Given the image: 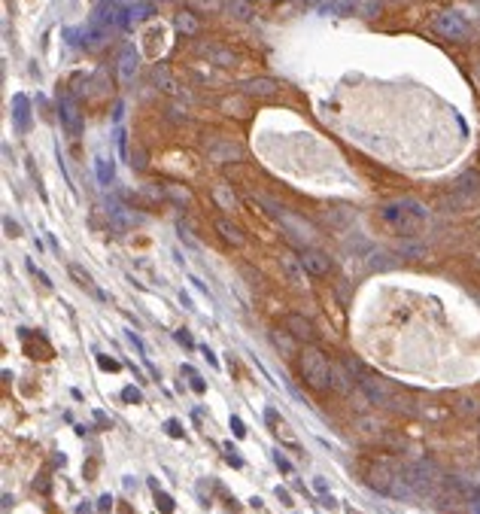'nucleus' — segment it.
Listing matches in <instances>:
<instances>
[{
  "instance_id": "20e7f679",
  "label": "nucleus",
  "mask_w": 480,
  "mask_h": 514,
  "mask_svg": "<svg viewBox=\"0 0 480 514\" xmlns=\"http://www.w3.org/2000/svg\"><path fill=\"white\" fill-rule=\"evenodd\" d=\"M435 31H438V37H441V40H450V43H465V40L471 37L468 22L462 19L459 13H453V10L435 15Z\"/></svg>"
},
{
  "instance_id": "473e14b6",
  "label": "nucleus",
  "mask_w": 480,
  "mask_h": 514,
  "mask_svg": "<svg viewBox=\"0 0 480 514\" xmlns=\"http://www.w3.org/2000/svg\"><path fill=\"white\" fill-rule=\"evenodd\" d=\"M3 225H6V232H10V234H13V238H15V234H19V225H15V222H10V219H6V222H3Z\"/></svg>"
},
{
  "instance_id": "7c9ffc66",
  "label": "nucleus",
  "mask_w": 480,
  "mask_h": 514,
  "mask_svg": "<svg viewBox=\"0 0 480 514\" xmlns=\"http://www.w3.org/2000/svg\"><path fill=\"white\" fill-rule=\"evenodd\" d=\"M119 153L122 158H128V137H125V131H119Z\"/></svg>"
},
{
  "instance_id": "6ab92c4d",
  "label": "nucleus",
  "mask_w": 480,
  "mask_h": 514,
  "mask_svg": "<svg viewBox=\"0 0 480 514\" xmlns=\"http://www.w3.org/2000/svg\"><path fill=\"white\" fill-rule=\"evenodd\" d=\"M13 119H15V128H19V131H28L31 113H28V98H24V95L13 98Z\"/></svg>"
},
{
  "instance_id": "a211bd4d",
  "label": "nucleus",
  "mask_w": 480,
  "mask_h": 514,
  "mask_svg": "<svg viewBox=\"0 0 480 514\" xmlns=\"http://www.w3.org/2000/svg\"><path fill=\"white\" fill-rule=\"evenodd\" d=\"M347 368H350V365H347ZM347 368H343V365H332V390L341 393V395H347L353 386H359V384L347 375Z\"/></svg>"
},
{
  "instance_id": "b1692460",
  "label": "nucleus",
  "mask_w": 480,
  "mask_h": 514,
  "mask_svg": "<svg viewBox=\"0 0 480 514\" xmlns=\"http://www.w3.org/2000/svg\"><path fill=\"white\" fill-rule=\"evenodd\" d=\"M210 61H213L216 67H234V64H238V55H234L231 49L213 46V49H210Z\"/></svg>"
},
{
  "instance_id": "2eb2a0df",
  "label": "nucleus",
  "mask_w": 480,
  "mask_h": 514,
  "mask_svg": "<svg viewBox=\"0 0 480 514\" xmlns=\"http://www.w3.org/2000/svg\"><path fill=\"white\" fill-rule=\"evenodd\" d=\"M280 268H283L286 280H289L292 286L304 283V265H301V259H295V256H289V252H283V256H280Z\"/></svg>"
},
{
  "instance_id": "f257e3e1",
  "label": "nucleus",
  "mask_w": 480,
  "mask_h": 514,
  "mask_svg": "<svg viewBox=\"0 0 480 514\" xmlns=\"http://www.w3.org/2000/svg\"><path fill=\"white\" fill-rule=\"evenodd\" d=\"M298 372L304 377V384L310 390L323 393V390H332V359L325 356L316 344H304L298 353Z\"/></svg>"
},
{
  "instance_id": "f03ea898",
  "label": "nucleus",
  "mask_w": 480,
  "mask_h": 514,
  "mask_svg": "<svg viewBox=\"0 0 480 514\" xmlns=\"http://www.w3.org/2000/svg\"><path fill=\"white\" fill-rule=\"evenodd\" d=\"M350 368H356V384H359V390L365 393V399L371 402V405H389V399L398 390L392 386V381H386L383 375H377V372H371V368H365L362 362H356V359H350L347 362Z\"/></svg>"
},
{
  "instance_id": "ddd939ff",
  "label": "nucleus",
  "mask_w": 480,
  "mask_h": 514,
  "mask_svg": "<svg viewBox=\"0 0 480 514\" xmlns=\"http://www.w3.org/2000/svg\"><path fill=\"white\" fill-rule=\"evenodd\" d=\"M249 95H229V98H222V104H219V109H222L225 116H234V119H247V116L252 113L249 109V100H247Z\"/></svg>"
},
{
  "instance_id": "393cba45",
  "label": "nucleus",
  "mask_w": 480,
  "mask_h": 514,
  "mask_svg": "<svg viewBox=\"0 0 480 514\" xmlns=\"http://www.w3.org/2000/svg\"><path fill=\"white\" fill-rule=\"evenodd\" d=\"M213 198H216L225 210H234V207H238V198H234L231 186H225V183H219V186H213Z\"/></svg>"
},
{
  "instance_id": "5701e85b",
  "label": "nucleus",
  "mask_w": 480,
  "mask_h": 514,
  "mask_svg": "<svg viewBox=\"0 0 480 514\" xmlns=\"http://www.w3.org/2000/svg\"><path fill=\"white\" fill-rule=\"evenodd\" d=\"M176 31L186 33V37H195V33L201 31V22L195 19V13L189 10V13H180V15H176Z\"/></svg>"
},
{
  "instance_id": "4be33fe9",
  "label": "nucleus",
  "mask_w": 480,
  "mask_h": 514,
  "mask_svg": "<svg viewBox=\"0 0 480 514\" xmlns=\"http://www.w3.org/2000/svg\"><path fill=\"white\" fill-rule=\"evenodd\" d=\"M95 174H98V183H100V186H109V183H113V176H116V165L109 162L107 156H98V158H95Z\"/></svg>"
},
{
  "instance_id": "e433bc0d",
  "label": "nucleus",
  "mask_w": 480,
  "mask_h": 514,
  "mask_svg": "<svg viewBox=\"0 0 480 514\" xmlns=\"http://www.w3.org/2000/svg\"><path fill=\"white\" fill-rule=\"evenodd\" d=\"M477 429H480V417H477Z\"/></svg>"
},
{
  "instance_id": "c9c22d12",
  "label": "nucleus",
  "mask_w": 480,
  "mask_h": 514,
  "mask_svg": "<svg viewBox=\"0 0 480 514\" xmlns=\"http://www.w3.org/2000/svg\"><path fill=\"white\" fill-rule=\"evenodd\" d=\"M477 451H480V438H477Z\"/></svg>"
},
{
  "instance_id": "f3484780",
  "label": "nucleus",
  "mask_w": 480,
  "mask_h": 514,
  "mask_svg": "<svg viewBox=\"0 0 480 514\" xmlns=\"http://www.w3.org/2000/svg\"><path fill=\"white\" fill-rule=\"evenodd\" d=\"M225 13L238 22H249V19H256V3H252V0H229V3H225Z\"/></svg>"
},
{
  "instance_id": "dca6fc26",
  "label": "nucleus",
  "mask_w": 480,
  "mask_h": 514,
  "mask_svg": "<svg viewBox=\"0 0 480 514\" xmlns=\"http://www.w3.org/2000/svg\"><path fill=\"white\" fill-rule=\"evenodd\" d=\"M216 232L222 234V241H225V243H231V247H238V250H240V247H247V234H243V232L238 229V225H231L229 219H216Z\"/></svg>"
},
{
  "instance_id": "7ed1b4c3",
  "label": "nucleus",
  "mask_w": 480,
  "mask_h": 514,
  "mask_svg": "<svg viewBox=\"0 0 480 514\" xmlns=\"http://www.w3.org/2000/svg\"><path fill=\"white\" fill-rule=\"evenodd\" d=\"M398 475L401 471L392 466L389 460H371L365 466V484L371 487V490H377V493H386V496H392V490H395V484H398Z\"/></svg>"
},
{
  "instance_id": "f8f14e48",
  "label": "nucleus",
  "mask_w": 480,
  "mask_h": 514,
  "mask_svg": "<svg viewBox=\"0 0 480 514\" xmlns=\"http://www.w3.org/2000/svg\"><path fill=\"white\" fill-rule=\"evenodd\" d=\"M271 338H274L277 350H280L286 359H298L301 347H304V344H301L298 338H295V335L289 332V328H274V332H271Z\"/></svg>"
},
{
  "instance_id": "9b49d317",
  "label": "nucleus",
  "mask_w": 480,
  "mask_h": 514,
  "mask_svg": "<svg viewBox=\"0 0 480 514\" xmlns=\"http://www.w3.org/2000/svg\"><path fill=\"white\" fill-rule=\"evenodd\" d=\"M240 89H243V95H249V98H274L277 91H280V82L271 77H252L243 82Z\"/></svg>"
},
{
  "instance_id": "39448f33",
  "label": "nucleus",
  "mask_w": 480,
  "mask_h": 514,
  "mask_svg": "<svg viewBox=\"0 0 480 514\" xmlns=\"http://www.w3.org/2000/svg\"><path fill=\"white\" fill-rule=\"evenodd\" d=\"M404 478L410 481V487H414V490H423V493H426V490H435V487L444 481L441 469H438L432 460H419L417 466L404 469Z\"/></svg>"
},
{
  "instance_id": "a878e982",
  "label": "nucleus",
  "mask_w": 480,
  "mask_h": 514,
  "mask_svg": "<svg viewBox=\"0 0 480 514\" xmlns=\"http://www.w3.org/2000/svg\"><path fill=\"white\" fill-rule=\"evenodd\" d=\"M109 216H113V225H116V229H122V232H125V229H131V225L137 222V216L128 213L125 207H113V210H109Z\"/></svg>"
},
{
  "instance_id": "423d86ee",
  "label": "nucleus",
  "mask_w": 480,
  "mask_h": 514,
  "mask_svg": "<svg viewBox=\"0 0 480 514\" xmlns=\"http://www.w3.org/2000/svg\"><path fill=\"white\" fill-rule=\"evenodd\" d=\"M277 219H280V225L286 229V234H292L295 241H301V243H313V241H316V229H313V222H307L304 216L289 213V210H283V207H280V213H277Z\"/></svg>"
},
{
  "instance_id": "f704fd0d",
  "label": "nucleus",
  "mask_w": 480,
  "mask_h": 514,
  "mask_svg": "<svg viewBox=\"0 0 480 514\" xmlns=\"http://www.w3.org/2000/svg\"><path fill=\"white\" fill-rule=\"evenodd\" d=\"M125 399H128V402H131V399L137 402V399H140V393H137V390H125Z\"/></svg>"
},
{
  "instance_id": "72a5a7b5",
  "label": "nucleus",
  "mask_w": 480,
  "mask_h": 514,
  "mask_svg": "<svg viewBox=\"0 0 480 514\" xmlns=\"http://www.w3.org/2000/svg\"><path fill=\"white\" fill-rule=\"evenodd\" d=\"M231 426H234V435H243V432H247V429L240 426V420H231Z\"/></svg>"
},
{
  "instance_id": "9d476101",
  "label": "nucleus",
  "mask_w": 480,
  "mask_h": 514,
  "mask_svg": "<svg viewBox=\"0 0 480 514\" xmlns=\"http://www.w3.org/2000/svg\"><path fill=\"white\" fill-rule=\"evenodd\" d=\"M207 156L213 158V162H219V165L240 162L243 146H240V143H231V140H219V143H213V146H207Z\"/></svg>"
},
{
  "instance_id": "6e6552de",
  "label": "nucleus",
  "mask_w": 480,
  "mask_h": 514,
  "mask_svg": "<svg viewBox=\"0 0 480 514\" xmlns=\"http://www.w3.org/2000/svg\"><path fill=\"white\" fill-rule=\"evenodd\" d=\"M283 328H289V332L298 338L301 344H313L316 341V326H313V319L310 317H304V314H289L283 319Z\"/></svg>"
},
{
  "instance_id": "c85d7f7f",
  "label": "nucleus",
  "mask_w": 480,
  "mask_h": 514,
  "mask_svg": "<svg viewBox=\"0 0 480 514\" xmlns=\"http://www.w3.org/2000/svg\"><path fill=\"white\" fill-rule=\"evenodd\" d=\"M164 192H167V195H171L173 201H180V204H189V201H192L189 192L180 189V186H173V183H171V186H164Z\"/></svg>"
},
{
  "instance_id": "0eeeda50",
  "label": "nucleus",
  "mask_w": 480,
  "mask_h": 514,
  "mask_svg": "<svg viewBox=\"0 0 480 514\" xmlns=\"http://www.w3.org/2000/svg\"><path fill=\"white\" fill-rule=\"evenodd\" d=\"M58 113H61V125L67 128V134H77L82 131V116H79V107H77V100H73V95H64L58 98Z\"/></svg>"
},
{
  "instance_id": "4468645a",
  "label": "nucleus",
  "mask_w": 480,
  "mask_h": 514,
  "mask_svg": "<svg viewBox=\"0 0 480 514\" xmlns=\"http://www.w3.org/2000/svg\"><path fill=\"white\" fill-rule=\"evenodd\" d=\"M134 77H137V52H134V46H125L119 52V80H122V86H131Z\"/></svg>"
},
{
  "instance_id": "aec40b11",
  "label": "nucleus",
  "mask_w": 480,
  "mask_h": 514,
  "mask_svg": "<svg viewBox=\"0 0 480 514\" xmlns=\"http://www.w3.org/2000/svg\"><path fill=\"white\" fill-rule=\"evenodd\" d=\"M186 6L198 15H216L225 10V0H186Z\"/></svg>"
},
{
  "instance_id": "412c9836",
  "label": "nucleus",
  "mask_w": 480,
  "mask_h": 514,
  "mask_svg": "<svg viewBox=\"0 0 480 514\" xmlns=\"http://www.w3.org/2000/svg\"><path fill=\"white\" fill-rule=\"evenodd\" d=\"M153 80H155V86L162 89V91H167V95H180V86H176V80L167 73V67H162L158 64L155 70H153Z\"/></svg>"
},
{
  "instance_id": "2f4dec72",
  "label": "nucleus",
  "mask_w": 480,
  "mask_h": 514,
  "mask_svg": "<svg viewBox=\"0 0 480 514\" xmlns=\"http://www.w3.org/2000/svg\"><path fill=\"white\" fill-rule=\"evenodd\" d=\"M158 502H162V511H167V514L173 511V505H171V499H167V496H158Z\"/></svg>"
},
{
  "instance_id": "1a4fd4ad",
  "label": "nucleus",
  "mask_w": 480,
  "mask_h": 514,
  "mask_svg": "<svg viewBox=\"0 0 480 514\" xmlns=\"http://www.w3.org/2000/svg\"><path fill=\"white\" fill-rule=\"evenodd\" d=\"M301 265H304V271L310 277H325L328 271H332V259L325 256L323 250H301Z\"/></svg>"
},
{
  "instance_id": "c756f323",
  "label": "nucleus",
  "mask_w": 480,
  "mask_h": 514,
  "mask_svg": "<svg viewBox=\"0 0 480 514\" xmlns=\"http://www.w3.org/2000/svg\"><path fill=\"white\" fill-rule=\"evenodd\" d=\"M468 508H471V514H480V490H474V493H471Z\"/></svg>"
},
{
  "instance_id": "cd10ccee",
  "label": "nucleus",
  "mask_w": 480,
  "mask_h": 514,
  "mask_svg": "<svg viewBox=\"0 0 480 514\" xmlns=\"http://www.w3.org/2000/svg\"><path fill=\"white\" fill-rule=\"evenodd\" d=\"M474 411H477V405L471 395H459L456 405H453V414H459V417H474Z\"/></svg>"
},
{
  "instance_id": "bb28decb",
  "label": "nucleus",
  "mask_w": 480,
  "mask_h": 514,
  "mask_svg": "<svg viewBox=\"0 0 480 514\" xmlns=\"http://www.w3.org/2000/svg\"><path fill=\"white\" fill-rule=\"evenodd\" d=\"M70 277H73V280H77V283L82 286V289H88V292H95V296H100V292H98V286H95V280H91V274H86L79 265H70Z\"/></svg>"
}]
</instances>
